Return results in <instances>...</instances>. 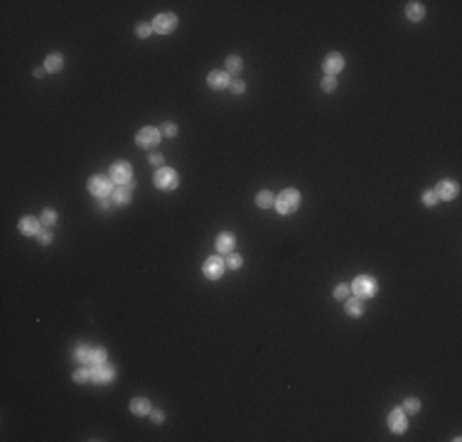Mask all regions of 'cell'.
<instances>
[{
  "label": "cell",
  "mask_w": 462,
  "mask_h": 442,
  "mask_svg": "<svg viewBox=\"0 0 462 442\" xmlns=\"http://www.w3.org/2000/svg\"><path fill=\"white\" fill-rule=\"evenodd\" d=\"M297 206H300V192H297V189H283V192L276 197V209H278V214H283V216L293 214Z\"/></svg>",
  "instance_id": "cell-1"
},
{
  "label": "cell",
  "mask_w": 462,
  "mask_h": 442,
  "mask_svg": "<svg viewBox=\"0 0 462 442\" xmlns=\"http://www.w3.org/2000/svg\"><path fill=\"white\" fill-rule=\"evenodd\" d=\"M177 184H180V177H177V172L172 167H160L155 172V187L158 189L170 192V189H177Z\"/></svg>",
  "instance_id": "cell-2"
},
{
  "label": "cell",
  "mask_w": 462,
  "mask_h": 442,
  "mask_svg": "<svg viewBox=\"0 0 462 442\" xmlns=\"http://www.w3.org/2000/svg\"><path fill=\"white\" fill-rule=\"evenodd\" d=\"M352 292L357 295V298L366 300V298H374L376 295V280L371 275H359L354 283H352Z\"/></svg>",
  "instance_id": "cell-3"
},
{
  "label": "cell",
  "mask_w": 462,
  "mask_h": 442,
  "mask_svg": "<svg viewBox=\"0 0 462 442\" xmlns=\"http://www.w3.org/2000/svg\"><path fill=\"white\" fill-rule=\"evenodd\" d=\"M160 130L158 128H143V130H138V135H135V142L143 147V150H150V147H155L158 142H160Z\"/></svg>",
  "instance_id": "cell-4"
},
{
  "label": "cell",
  "mask_w": 462,
  "mask_h": 442,
  "mask_svg": "<svg viewBox=\"0 0 462 442\" xmlns=\"http://www.w3.org/2000/svg\"><path fill=\"white\" fill-rule=\"evenodd\" d=\"M111 189H113V184H111V179H108V177L96 174V177H91V179H89V192H91L94 197L106 199V197L111 194Z\"/></svg>",
  "instance_id": "cell-5"
},
{
  "label": "cell",
  "mask_w": 462,
  "mask_h": 442,
  "mask_svg": "<svg viewBox=\"0 0 462 442\" xmlns=\"http://www.w3.org/2000/svg\"><path fill=\"white\" fill-rule=\"evenodd\" d=\"M175 27H177V15H172V13H160L152 20V30L160 32V34H170Z\"/></svg>",
  "instance_id": "cell-6"
},
{
  "label": "cell",
  "mask_w": 462,
  "mask_h": 442,
  "mask_svg": "<svg viewBox=\"0 0 462 442\" xmlns=\"http://www.w3.org/2000/svg\"><path fill=\"white\" fill-rule=\"evenodd\" d=\"M111 179L113 182H118V184H131L133 179V167L128 162H116L111 167Z\"/></svg>",
  "instance_id": "cell-7"
},
{
  "label": "cell",
  "mask_w": 462,
  "mask_h": 442,
  "mask_svg": "<svg viewBox=\"0 0 462 442\" xmlns=\"http://www.w3.org/2000/svg\"><path fill=\"white\" fill-rule=\"evenodd\" d=\"M116 379V368L108 366V363H99L91 368V381L94 383H111Z\"/></svg>",
  "instance_id": "cell-8"
},
{
  "label": "cell",
  "mask_w": 462,
  "mask_h": 442,
  "mask_svg": "<svg viewBox=\"0 0 462 442\" xmlns=\"http://www.w3.org/2000/svg\"><path fill=\"white\" fill-rule=\"evenodd\" d=\"M322 69H325V77H334V74H339V71L344 69V57H342L339 52L327 54L325 62H322Z\"/></svg>",
  "instance_id": "cell-9"
},
{
  "label": "cell",
  "mask_w": 462,
  "mask_h": 442,
  "mask_svg": "<svg viewBox=\"0 0 462 442\" xmlns=\"http://www.w3.org/2000/svg\"><path fill=\"white\" fill-rule=\"evenodd\" d=\"M224 261H221V258L219 255H212V258H207V261H204V275L209 278V280H219L221 278V273H224Z\"/></svg>",
  "instance_id": "cell-10"
},
{
  "label": "cell",
  "mask_w": 462,
  "mask_h": 442,
  "mask_svg": "<svg viewBox=\"0 0 462 442\" xmlns=\"http://www.w3.org/2000/svg\"><path fill=\"white\" fill-rule=\"evenodd\" d=\"M435 194H438V199L450 202V199H455L460 194V187H457V182H452V179H443V182H438Z\"/></svg>",
  "instance_id": "cell-11"
},
{
  "label": "cell",
  "mask_w": 462,
  "mask_h": 442,
  "mask_svg": "<svg viewBox=\"0 0 462 442\" xmlns=\"http://www.w3.org/2000/svg\"><path fill=\"white\" fill-rule=\"evenodd\" d=\"M20 231H22L25 236H40L42 221L34 219V216H22V219H20Z\"/></svg>",
  "instance_id": "cell-12"
},
{
  "label": "cell",
  "mask_w": 462,
  "mask_h": 442,
  "mask_svg": "<svg viewBox=\"0 0 462 442\" xmlns=\"http://www.w3.org/2000/svg\"><path fill=\"white\" fill-rule=\"evenodd\" d=\"M389 427H391L394 432H403V430L408 427V418H406V413H403L401 408H394V410H391V415H389Z\"/></svg>",
  "instance_id": "cell-13"
},
{
  "label": "cell",
  "mask_w": 462,
  "mask_h": 442,
  "mask_svg": "<svg viewBox=\"0 0 462 442\" xmlns=\"http://www.w3.org/2000/svg\"><path fill=\"white\" fill-rule=\"evenodd\" d=\"M131 199H133V184H118L113 189V202L118 206H126Z\"/></svg>",
  "instance_id": "cell-14"
},
{
  "label": "cell",
  "mask_w": 462,
  "mask_h": 442,
  "mask_svg": "<svg viewBox=\"0 0 462 442\" xmlns=\"http://www.w3.org/2000/svg\"><path fill=\"white\" fill-rule=\"evenodd\" d=\"M207 84H209L214 91H219V89H226L231 81H229V74H226V71H209Z\"/></svg>",
  "instance_id": "cell-15"
},
{
  "label": "cell",
  "mask_w": 462,
  "mask_h": 442,
  "mask_svg": "<svg viewBox=\"0 0 462 442\" xmlns=\"http://www.w3.org/2000/svg\"><path fill=\"white\" fill-rule=\"evenodd\" d=\"M234 246H236V238H234V234H229V231H224V234H219V238H216V251L219 253H234Z\"/></svg>",
  "instance_id": "cell-16"
},
{
  "label": "cell",
  "mask_w": 462,
  "mask_h": 442,
  "mask_svg": "<svg viewBox=\"0 0 462 442\" xmlns=\"http://www.w3.org/2000/svg\"><path fill=\"white\" fill-rule=\"evenodd\" d=\"M62 66H64V57H62L59 52H54V54H50V57L45 59V69H47L50 74H57V71H62Z\"/></svg>",
  "instance_id": "cell-17"
},
{
  "label": "cell",
  "mask_w": 462,
  "mask_h": 442,
  "mask_svg": "<svg viewBox=\"0 0 462 442\" xmlns=\"http://www.w3.org/2000/svg\"><path fill=\"white\" fill-rule=\"evenodd\" d=\"M131 413L133 415H150V403L145 398H133L131 400Z\"/></svg>",
  "instance_id": "cell-18"
},
{
  "label": "cell",
  "mask_w": 462,
  "mask_h": 442,
  "mask_svg": "<svg viewBox=\"0 0 462 442\" xmlns=\"http://www.w3.org/2000/svg\"><path fill=\"white\" fill-rule=\"evenodd\" d=\"M406 15H408V20H413V22H420L423 17H426V8H423L420 3H408V8H406Z\"/></svg>",
  "instance_id": "cell-19"
},
{
  "label": "cell",
  "mask_w": 462,
  "mask_h": 442,
  "mask_svg": "<svg viewBox=\"0 0 462 442\" xmlns=\"http://www.w3.org/2000/svg\"><path fill=\"white\" fill-rule=\"evenodd\" d=\"M346 315H352V317H362L364 315V305H362V298H357V295H354V298L349 300V302H346Z\"/></svg>",
  "instance_id": "cell-20"
},
{
  "label": "cell",
  "mask_w": 462,
  "mask_h": 442,
  "mask_svg": "<svg viewBox=\"0 0 462 442\" xmlns=\"http://www.w3.org/2000/svg\"><path fill=\"white\" fill-rule=\"evenodd\" d=\"M256 204H258L261 209H271V206H276V197H273L271 192H268V189H263V192H258Z\"/></svg>",
  "instance_id": "cell-21"
},
{
  "label": "cell",
  "mask_w": 462,
  "mask_h": 442,
  "mask_svg": "<svg viewBox=\"0 0 462 442\" xmlns=\"http://www.w3.org/2000/svg\"><path fill=\"white\" fill-rule=\"evenodd\" d=\"M241 69H244V62H241V57H236V54L226 57V74H239Z\"/></svg>",
  "instance_id": "cell-22"
},
{
  "label": "cell",
  "mask_w": 462,
  "mask_h": 442,
  "mask_svg": "<svg viewBox=\"0 0 462 442\" xmlns=\"http://www.w3.org/2000/svg\"><path fill=\"white\" fill-rule=\"evenodd\" d=\"M74 359H76V361H82V363H89V361H91V347L79 344V347L74 349Z\"/></svg>",
  "instance_id": "cell-23"
},
{
  "label": "cell",
  "mask_w": 462,
  "mask_h": 442,
  "mask_svg": "<svg viewBox=\"0 0 462 442\" xmlns=\"http://www.w3.org/2000/svg\"><path fill=\"white\" fill-rule=\"evenodd\" d=\"M106 356H108V351H106L103 347H96V349H91V361H89V363H94V366L106 363Z\"/></svg>",
  "instance_id": "cell-24"
},
{
  "label": "cell",
  "mask_w": 462,
  "mask_h": 442,
  "mask_svg": "<svg viewBox=\"0 0 462 442\" xmlns=\"http://www.w3.org/2000/svg\"><path fill=\"white\" fill-rule=\"evenodd\" d=\"M401 410H403L406 415H413V413H418V410H420V400H418V398H408V400L401 405Z\"/></svg>",
  "instance_id": "cell-25"
},
{
  "label": "cell",
  "mask_w": 462,
  "mask_h": 442,
  "mask_svg": "<svg viewBox=\"0 0 462 442\" xmlns=\"http://www.w3.org/2000/svg\"><path fill=\"white\" fill-rule=\"evenodd\" d=\"M40 221H42V226H47V229L54 226V224H57V211H54V209H45L42 216H40Z\"/></svg>",
  "instance_id": "cell-26"
},
{
  "label": "cell",
  "mask_w": 462,
  "mask_h": 442,
  "mask_svg": "<svg viewBox=\"0 0 462 442\" xmlns=\"http://www.w3.org/2000/svg\"><path fill=\"white\" fill-rule=\"evenodd\" d=\"M231 270H239L241 266H244V258L239 255V253H229V258H226V261H224Z\"/></svg>",
  "instance_id": "cell-27"
},
{
  "label": "cell",
  "mask_w": 462,
  "mask_h": 442,
  "mask_svg": "<svg viewBox=\"0 0 462 442\" xmlns=\"http://www.w3.org/2000/svg\"><path fill=\"white\" fill-rule=\"evenodd\" d=\"M74 381H76V383L91 381V368H79V371H74Z\"/></svg>",
  "instance_id": "cell-28"
},
{
  "label": "cell",
  "mask_w": 462,
  "mask_h": 442,
  "mask_svg": "<svg viewBox=\"0 0 462 442\" xmlns=\"http://www.w3.org/2000/svg\"><path fill=\"white\" fill-rule=\"evenodd\" d=\"M152 32H155V30H152V25H148V22H140V25L135 27V34L140 37V40H145V37H150Z\"/></svg>",
  "instance_id": "cell-29"
},
{
  "label": "cell",
  "mask_w": 462,
  "mask_h": 442,
  "mask_svg": "<svg viewBox=\"0 0 462 442\" xmlns=\"http://www.w3.org/2000/svg\"><path fill=\"white\" fill-rule=\"evenodd\" d=\"M349 292H352L349 285H337V287H334V298H337V300H346V298H349Z\"/></svg>",
  "instance_id": "cell-30"
},
{
  "label": "cell",
  "mask_w": 462,
  "mask_h": 442,
  "mask_svg": "<svg viewBox=\"0 0 462 442\" xmlns=\"http://www.w3.org/2000/svg\"><path fill=\"white\" fill-rule=\"evenodd\" d=\"M423 204H426V206H435V204H438V194H435V189L423 192Z\"/></svg>",
  "instance_id": "cell-31"
},
{
  "label": "cell",
  "mask_w": 462,
  "mask_h": 442,
  "mask_svg": "<svg viewBox=\"0 0 462 442\" xmlns=\"http://www.w3.org/2000/svg\"><path fill=\"white\" fill-rule=\"evenodd\" d=\"M334 89H337V79H334V77H325V79H322V91L330 94V91H334Z\"/></svg>",
  "instance_id": "cell-32"
},
{
  "label": "cell",
  "mask_w": 462,
  "mask_h": 442,
  "mask_svg": "<svg viewBox=\"0 0 462 442\" xmlns=\"http://www.w3.org/2000/svg\"><path fill=\"white\" fill-rule=\"evenodd\" d=\"M229 89L234 91V94H244V91H246V84H244L241 79H234V81L229 84Z\"/></svg>",
  "instance_id": "cell-33"
},
{
  "label": "cell",
  "mask_w": 462,
  "mask_h": 442,
  "mask_svg": "<svg viewBox=\"0 0 462 442\" xmlns=\"http://www.w3.org/2000/svg\"><path fill=\"white\" fill-rule=\"evenodd\" d=\"M37 238H40V243H42V246H50V243H52V231H50V229H42Z\"/></svg>",
  "instance_id": "cell-34"
},
{
  "label": "cell",
  "mask_w": 462,
  "mask_h": 442,
  "mask_svg": "<svg viewBox=\"0 0 462 442\" xmlns=\"http://www.w3.org/2000/svg\"><path fill=\"white\" fill-rule=\"evenodd\" d=\"M160 133H163V135H167V138H175V135H177V126H175V123H165Z\"/></svg>",
  "instance_id": "cell-35"
},
{
  "label": "cell",
  "mask_w": 462,
  "mask_h": 442,
  "mask_svg": "<svg viewBox=\"0 0 462 442\" xmlns=\"http://www.w3.org/2000/svg\"><path fill=\"white\" fill-rule=\"evenodd\" d=\"M150 418H152V423H155V425H160V423L165 420V413H163V410H150Z\"/></svg>",
  "instance_id": "cell-36"
},
{
  "label": "cell",
  "mask_w": 462,
  "mask_h": 442,
  "mask_svg": "<svg viewBox=\"0 0 462 442\" xmlns=\"http://www.w3.org/2000/svg\"><path fill=\"white\" fill-rule=\"evenodd\" d=\"M148 162H150V165H155V167H160L165 160H163V155H160V153H155V155H150V160H148Z\"/></svg>",
  "instance_id": "cell-37"
},
{
  "label": "cell",
  "mask_w": 462,
  "mask_h": 442,
  "mask_svg": "<svg viewBox=\"0 0 462 442\" xmlns=\"http://www.w3.org/2000/svg\"><path fill=\"white\" fill-rule=\"evenodd\" d=\"M45 74H47V69H34V77H37V79L45 77Z\"/></svg>",
  "instance_id": "cell-38"
},
{
  "label": "cell",
  "mask_w": 462,
  "mask_h": 442,
  "mask_svg": "<svg viewBox=\"0 0 462 442\" xmlns=\"http://www.w3.org/2000/svg\"><path fill=\"white\" fill-rule=\"evenodd\" d=\"M101 206H103V209H111V199H108V197H106V199H103V202H101Z\"/></svg>",
  "instance_id": "cell-39"
}]
</instances>
